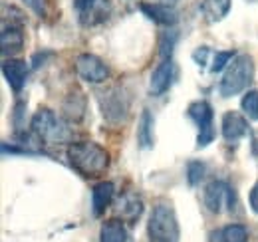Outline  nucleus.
<instances>
[{"instance_id":"1","label":"nucleus","mask_w":258,"mask_h":242,"mask_svg":"<svg viewBox=\"0 0 258 242\" xmlns=\"http://www.w3.org/2000/svg\"><path fill=\"white\" fill-rule=\"evenodd\" d=\"M70 167L84 179H97L109 169V151L96 141H76L66 149Z\"/></svg>"},{"instance_id":"2","label":"nucleus","mask_w":258,"mask_h":242,"mask_svg":"<svg viewBox=\"0 0 258 242\" xmlns=\"http://www.w3.org/2000/svg\"><path fill=\"white\" fill-rule=\"evenodd\" d=\"M256 66L252 56L248 54H236L234 60L226 66L223 80L219 82V93L223 97H234L238 93L248 90V86L254 82Z\"/></svg>"},{"instance_id":"3","label":"nucleus","mask_w":258,"mask_h":242,"mask_svg":"<svg viewBox=\"0 0 258 242\" xmlns=\"http://www.w3.org/2000/svg\"><path fill=\"white\" fill-rule=\"evenodd\" d=\"M147 240L149 242H179L181 226L177 212L171 203L159 201L153 205L149 220H147Z\"/></svg>"},{"instance_id":"4","label":"nucleus","mask_w":258,"mask_h":242,"mask_svg":"<svg viewBox=\"0 0 258 242\" xmlns=\"http://www.w3.org/2000/svg\"><path fill=\"white\" fill-rule=\"evenodd\" d=\"M30 129L46 145H60L70 139V129L66 127V123L48 107H40L34 113L32 121H30Z\"/></svg>"},{"instance_id":"5","label":"nucleus","mask_w":258,"mask_h":242,"mask_svg":"<svg viewBox=\"0 0 258 242\" xmlns=\"http://www.w3.org/2000/svg\"><path fill=\"white\" fill-rule=\"evenodd\" d=\"M187 115L193 121L199 129L197 135V149H205L209 147L215 137H217V129H215V111L213 105L205 99H197L187 107Z\"/></svg>"},{"instance_id":"6","label":"nucleus","mask_w":258,"mask_h":242,"mask_svg":"<svg viewBox=\"0 0 258 242\" xmlns=\"http://www.w3.org/2000/svg\"><path fill=\"white\" fill-rule=\"evenodd\" d=\"M203 203L207 211L213 214H221L223 211L234 209V189L226 181L215 179L211 181L203 191Z\"/></svg>"},{"instance_id":"7","label":"nucleus","mask_w":258,"mask_h":242,"mask_svg":"<svg viewBox=\"0 0 258 242\" xmlns=\"http://www.w3.org/2000/svg\"><path fill=\"white\" fill-rule=\"evenodd\" d=\"M99 107L103 117L111 123H121L127 119L129 113V97L125 95L123 88L115 86L107 91L99 93Z\"/></svg>"},{"instance_id":"8","label":"nucleus","mask_w":258,"mask_h":242,"mask_svg":"<svg viewBox=\"0 0 258 242\" xmlns=\"http://www.w3.org/2000/svg\"><path fill=\"white\" fill-rule=\"evenodd\" d=\"M76 74L86 84H105L109 78V68L99 56L86 52L76 58Z\"/></svg>"},{"instance_id":"9","label":"nucleus","mask_w":258,"mask_h":242,"mask_svg":"<svg viewBox=\"0 0 258 242\" xmlns=\"http://www.w3.org/2000/svg\"><path fill=\"white\" fill-rule=\"evenodd\" d=\"M248 121L250 119L244 113H240V111H234V109L226 111L225 115H223V121H221L223 139H225L226 143H230V145L238 143L242 137L248 135V129H250Z\"/></svg>"},{"instance_id":"10","label":"nucleus","mask_w":258,"mask_h":242,"mask_svg":"<svg viewBox=\"0 0 258 242\" xmlns=\"http://www.w3.org/2000/svg\"><path fill=\"white\" fill-rule=\"evenodd\" d=\"M28 74H30V66L24 60L4 58V62H2V76L8 84V88L14 93H20L24 90V86L28 82Z\"/></svg>"},{"instance_id":"11","label":"nucleus","mask_w":258,"mask_h":242,"mask_svg":"<svg viewBox=\"0 0 258 242\" xmlns=\"http://www.w3.org/2000/svg\"><path fill=\"white\" fill-rule=\"evenodd\" d=\"M139 10L143 16L159 26L173 28L179 22V12L173 8V4H163V2H139Z\"/></svg>"},{"instance_id":"12","label":"nucleus","mask_w":258,"mask_h":242,"mask_svg":"<svg viewBox=\"0 0 258 242\" xmlns=\"http://www.w3.org/2000/svg\"><path fill=\"white\" fill-rule=\"evenodd\" d=\"M173 80H175V62L171 60V58H165L151 72V78H149V91H151V95L159 97L163 93H167V91L171 90V86H173Z\"/></svg>"},{"instance_id":"13","label":"nucleus","mask_w":258,"mask_h":242,"mask_svg":"<svg viewBox=\"0 0 258 242\" xmlns=\"http://www.w3.org/2000/svg\"><path fill=\"white\" fill-rule=\"evenodd\" d=\"M24 26L22 24H2L0 32V46H2V56L12 58L24 48Z\"/></svg>"},{"instance_id":"14","label":"nucleus","mask_w":258,"mask_h":242,"mask_svg":"<svg viewBox=\"0 0 258 242\" xmlns=\"http://www.w3.org/2000/svg\"><path fill=\"white\" fill-rule=\"evenodd\" d=\"M115 199V185L111 181H99L92 187V211L94 216H101L111 207Z\"/></svg>"},{"instance_id":"15","label":"nucleus","mask_w":258,"mask_h":242,"mask_svg":"<svg viewBox=\"0 0 258 242\" xmlns=\"http://www.w3.org/2000/svg\"><path fill=\"white\" fill-rule=\"evenodd\" d=\"M155 117L149 109H143L137 121V143L141 149H153L155 145Z\"/></svg>"},{"instance_id":"16","label":"nucleus","mask_w":258,"mask_h":242,"mask_svg":"<svg viewBox=\"0 0 258 242\" xmlns=\"http://www.w3.org/2000/svg\"><path fill=\"white\" fill-rule=\"evenodd\" d=\"M99 242H131L127 226L119 218H109L99 228Z\"/></svg>"},{"instance_id":"17","label":"nucleus","mask_w":258,"mask_h":242,"mask_svg":"<svg viewBox=\"0 0 258 242\" xmlns=\"http://www.w3.org/2000/svg\"><path fill=\"white\" fill-rule=\"evenodd\" d=\"M230 6H232V0H203L199 8H201V14L205 16L207 22L217 24L228 16Z\"/></svg>"},{"instance_id":"18","label":"nucleus","mask_w":258,"mask_h":242,"mask_svg":"<svg viewBox=\"0 0 258 242\" xmlns=\"http://www.w3.org/2000/svg\"><path fill=\"white\" fill-rule=\"evenodd\" d=\"M119 214H121V220L127 222V224H135L139 220V216L143 214V201L137 197V195H127L121 199L119 203Z\"/></svg>"},{"instance_id":"19","label":"nucleus","mask_w":258,"mask_h":242,"mask_svg":"<svg viewBox=\"0 0 258 242\" xmlns=\"http://www.w3.org/2000/svg\"><path fill=\"white\" fill-rule=\"evenodd\" d=\"M219 242H248V228L238 222L226 224L219 232Z\"/></svg>"},{"instance_id":"20","label":"nucleus","mask_w":258,"mask_h":242,"mask_svg":"<svg viewBox=\"0 0 258 242\" xmlns=\"http://www.w3.org/2000/svg\"><path fill=\"white\" fill-rule=\"evenodd\" d=\"M82 95L84 93H80V91H76V95L70 93V97L64 101V115L70 121H80L84 117V113H86V99H82L80 103H76Z\"/></svg>"},{"instance_id":"21","label":"nucleus","mask_w":258,"mask_h":242,"mask_svg":"<svg viewBox=\"0 0 258 242\" xmlns=\"http://www.w3.org/2000/svg\"><path fill=\"white\" fill-rule=\"evenodd\" d=\"M240 109L250 121H258V90H246L240 99Z\"/></svg>"},{"instance_id":"22","label":"nucleus","mask_w":258,"mask_h":242,"mask_svg":"<svg viewBox=\"0 0 258 242\" xmlns=\"http://www.w3.org/2000/svg\"><path fill=\"white\" fill-rule=\"evenodd\" d=\"M205 171H207V165L203 163V161H189L187 163V181L191 187H197L199 183L203 181V177H205Z\"/></svg>"},{"instance_id":"23","label":"nucleus","mask_w":258,"mask_h":242,"mask_svg":"<svg viewBox=\"0 0 258 242\" xmlns=\"http://www.w3.org/2000/svg\"><path fill=\"white\" fill-rule=\"evenodd\" d=\"M234 56H236V52H232V50H219V52H215L213 64H211V72L219 74V72L226 70V66L234 60Z\"/></svg>"},{"instance_id":"24","label":"nucleus","mask_w":258,"mask_h":242,"mask_svg":"<svg viewBox=\"0 0 258 242\" xmlns=\"http://www.w3.org/2000/svg\"><path fill=\"white\" fill-rule=\"evenodd\" d=\"M177 38H179V36H177L175 30H167L161 36V60L171 58L173 48H175V44H177Z\"/></svg>"},{"instance_id":"25","label":"nucleus","mask_w":258,"mask_h":242,"mask_svg":"<svg viewBox=\"0 0 258 242\" xmlns=\"http://www.w3.org/2000/svg\"><path fill=\"white\" fill-rule=\"evenodd\" d=\"M24 111H26V101H16L14 109H12V125L16 129V133H20V129L24 127Z\"/></svg>"},{"instance_id":"26","label":"nucleus","mask_w":258,"mask_h":242,"mask_svg":"<svg viewBox=\"0 0 258 242\" xmlns=\"http://www.w3.org/2000/svg\"><path fill=\"white\" fill-rule=\"evenodd\" d=\"M26 4V8H30L38 18H46L48 16V0H22Z\"/></svg>"},{"instance_id":"27","label":"nucleus","mask_w":258,"mask_h":242,"mask_svg":"<svg viewBox=\"0 0 258 242\" xmlns=\"http://www.w3.org/2000/svg\"><path fill=\"white\" fill-rule=\"evenodd\" d=\"M209 54H211V50H209V46H199L197 50L193 52V62L199 66V68H205V64H207V58H209Z\"/></svg>"},{"instance_id":"28","label":"nucleus","mask_w":258,"mask_h":242,"mask_svg":"<svg viewBox=\"0 0 258 242\" xmlns=\"http://www.w3.org/2000/svg\"><path fill=\"white\" fill-rule=\"evenodd\" d=\"M248 207L254 214H258V181L252 185V189L248 193Z\"/></svg>"},{"instance_id":"29","label":"nucleus","mask_w":258,"mask_h":242,"mask_svg":"<svg viewBox=\"0 0 258 242\" xmlns=\"http://www.w3.org/2000/svg\"><path fill=\"white\" fill-rule=\"evenodd\" d=\"M52 56V52H38V54H34L32 56V68H40V66H44L46 64V58H50Z\"/></svg>"},{"instance_id":"30","label":"nucleus","mask_w":258,"mask_h":242,"mask_svg":"<svg viewBox=\"0 0 258 242\" xmlns=\"http://www.w3.org/2000/svg\"><path fill=\"white\" fill-rule=\"evenodd\" d=\"M96 2L97 0H74V6H76V10H80V14H82V12L90 10Z\"/></svg>"},{"instance_id":"31","label":"nucleus","mask_w":258,"mask_h":242,"mask_svg":"<svg viewBox=\"0 0 258 242\" xmlns=\"http://www.w3.org/2000/svg\"><path fill=\"white\" fill-rule=\"evenodd\" d=\"M155 2H163V4H175L177 0H155Z\"/></svg>"},{"instance_id":"32","label":"nucleus","mask_w":258,"mask_h":242,"mask_svg":"<svg viewBox=\"0 0 258 242\" xmlns=\"http://www.w3.org/2000/svg\"><path fill=\"white\" fill-rule=\"evenodd\" d=\"M246 2H256V0H246Z\"/></svg>"}]
</instances>
